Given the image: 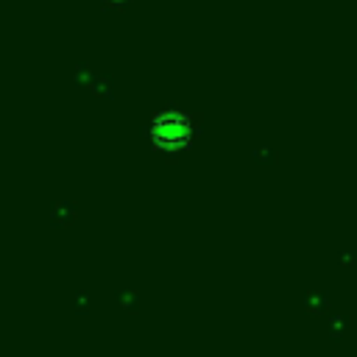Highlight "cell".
<instances>
[{
	"instance_id": "obj_1",
	"label": "cell",
	"mask_w": 357,
	"mask_h": 357,
	"mask_svg": "<svg viewBox=\"0 0 357 357\" xmlns=\"http://www.w3.org/2000/svg\"><path fill=\"white\" fill-rule=\"evenodd\" d=\"M151 134L159 145L165 148H176V145H184L190 139V120L178 112H165L153 120L151 126Z\"/></svg>"
}]
</instances>
